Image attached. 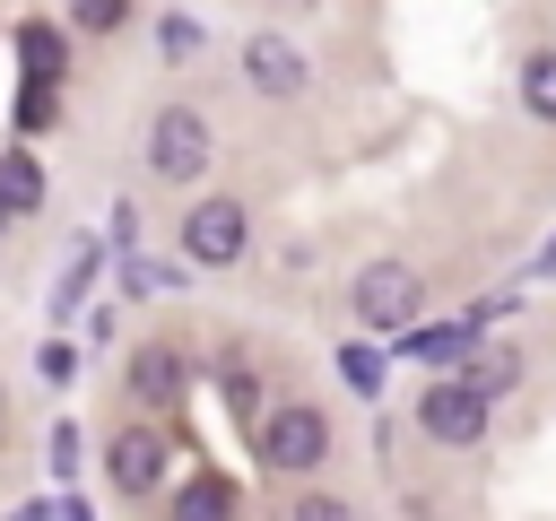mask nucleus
Returning <instances> with one entry per match:
<instances>
[{
  "label": "nucleus",
  "instance_id": "nucleus-18",
  "mask_svg": "<svg viewBox=\"0 0 556 521\" xmlns=\"http://www.w3.org/2000/svg\"><path fill=\"white\" fill-rule=\"evenodd\" d=\"M0 217H9V208H0Z\"/></svg>",
  "mask_w": 556,
  "mask_h": 521
},
{
  "label": "nucleus",
  "instance_id": "nucleus-14",
  "mask_svg": "<svg viewBox=\"0 0 556 521\" xmlns=\"http://www.w3.org/2000/svg\"><path fill=\"white\" fill-rule=\"evenodd\" d=\"M504 382H513V356H495V347H486V356L469 365V391H478V399H495Z\"/></svg>",
  "mask_w": 556,
  "mask_h": 521
},
{
  "label": "nucleus",
  "instance_id": "nucleus-8",
  "mask_svg": "<svg viewBox=\"0 0 556 521\" xmlns=\"http://www.w3.org/2000/svg\"><path fill=\"white\" fill-rule=\"evenodd\" d=\"M130 391H139L148 408H174V399H182V356H174V347H139V356H130Z\"/></svg>",
  "mask_w": 556,
  "mask_h": 521
},
{
  "label": "nucleus",
  "instance_id": "nucleus-1",
  "mask_svg": "<svg viewBox=\"0 0 556 521\" xmlns=\"http://www.w3.org/2000/svg\"><path fill=\"white\" fill-rule=\"evenodd\" d=\"M417 269L408 260H374L365 278H356V321L365 330H417Z\"/></svg>",
  "mask_w": 556,
  "mask_h": 521
},
{
  "label": "nucleus",
  "instance_id": "nucleus-10",
  "mask_svg": "<svg viewBox=\"0 0 556 521\" xmlns=\"http://www.w3.org/2000/svg\"><path fill=\"white\" fill-rule=\"evenodd\" d=\"M35 200H43V165L26 148H9L0 156V208H35Z\"/></svg>",
  "mask_w": 556,
  "mask_h": 521
},
{
  "label": "nucleus",
  "instance_id": "nucleus-5",
  "mask_svg": "<svg viewBox=\"0 0 556 521\" xmlns=\"http://www.w3.org/2000/svg\"><path fill=\"white\" fill-rule=\"evenodd\" d=\"M417 425H426L434 443H478V434H486V399H478L469 382H434V391L417 399Z\"/></svg>",
  "mask_w": 556,
  "mask_h": 521
},
{
  "label": "nucleus",
  "instance_id": "nucleus-9",
  "mask_svg": "<svg viewBox=\"0 0 556 521\" xmlns=\"http://www.w3.org/2000/svg\"><path fill=\"white\" fill-rule=\"evenodd\" d=\"M174 521H235V486L217 469H200L182 495H174Z\"/></svg>",
  "mask_w": 556,
  "mask_h": 521
},
{
  "label": "nucleus",
  "instance_id": "nucleus-13",
  "mask_svg": "<svg viewBox=\"0 0 556 521\" xmlns=\"http://www.w3.org/2000/svg\"><path fill=\"white\" fill-rule=\"evenodd\" d=\"M70 17H78L87 35H113V26L130 17V0H70Z\"/></svg>",
  "mask_w": 556,
  "mask_h": 521
},
{
  "label": "nucleus",
  "instance_id": "nucleus-12",
  "mask_svg": "<svg viewBox=\"0 0 556 521\" xmlns=\"http://www.w3.org/2000/svg\"><path fill=\"white\" fill-rule=\"evenodd\" d=\"M17 52H26L35 87H52V78H61V43H52V26H26V35H17Z\"/></svg>",
  "mask_w": 556,
  "mask_h": 521
},
{
  "label": "nucleus",
  "instance_id": "nucleus-3",
  "mask_svg": "<svg viewBox=\"0 0 556 521\" xmlns=\"http://www.w3.org/2000/svg\"><path fill=\"white\" fill-rule=\"evenodd\" d=\"M261 452H269V469H313L330 452V417L321 408H278L261 425Z\"/></svg>",
  "mask_w": 556,
  "mask_h": 521
},
{
  "label": "nucleus",
  "instance_id": "nucleus-7",
  "mask_svg": "<svg viewBox=\"0 0 556 521\" xmlns=\"http://www.w3.org/2000/svg\"><path fill=\"white\" fill-rule=\"evenodd\" d=\"M156 469H165V434H156V425H130V434L113 443V486H122V495H148Z\"/></svg>",
  "mask_w": 556,
  "mask_h": 521
},
{
  "label": "nucleus",
  "instance_id": "nucleus-11",
  "mask_svg": "<svg viewBox=\"0 0 556 521\" xmlns=\"http://www.w3.org/2000/svg\"><path fill=\"white\" fill-rule=\"evenodd\" d=\"M521 104H530L539 122H556V52H530V61H521Z\"/></svg>",
  "mask_w": 556,
  "mask_h": 521
},
{
  "label": "nucleus",
  "instance_id": "nucleus-17",
  "mask_svg": "<svg viewBox=\"0 0 556 521\" xmlns=\"http://www.w3.org/2000/svg\"><path fill=\"white\" fill-rule=\"evenodd\" d=\"M295 521H348L339 495H295Z\"/></svg>",
  "mask_w": 556,
  "mask_h": 521
},
{
  "label": "nucleus",
  "instance_id": "nucleus-6",
  "mask_svg": "<svg viewBox=\"0 0 556 521\" xmlns=\"http://www.w3.org/2000/svg\"><path fill=\"white\" fill-rule=\"evenodd\" d=\"M243 69H252L261 96H295V87H304V52L278 43V35H252V43H243Z\"/></svg>",
  "mask_w": 556,
  "mask_h": 521
},
{
  "label": "nucleus",
  "instance_id": "nucleus-15",
  "mask_svg": "<svg viewBox=\"0 0 556 521\" xmlns=\"http://www.w3.org/2000/svg\"><path fill=\"white\" fill-rule=\"evenodd\" d=\"M408 356H469L460 330H408Z\"/></svg>",
  "mask_w": 556,
  "mask_h": 521
},
{
  "label": "nucleus",
  "instance_id": "nucleus-4",
  "mask_svg": "<svg viewBox=\"0 0 556 521\" xmlns=\"http://www.w3.org/2000/svg\"><path fill=\"white\" fill-rule=\"evenodd\" d=\"M182 252H191L200 269H226V260L243 252V208H235V200H200V208L182 217Z\"/></svg>",
  "mask_w": 556,
  "mask_h": 521
},
{
  "label": "nucleus",
  "instance_id": "nucleus-2",
  "mask_svg": "<svg viewBox=\"0 0 556 521\" xmlns=\"http://www.w3.org/2000/svg\"><path fill=\"white\" fill-rule=\"evenodd\" d=\"M148 165H156L165 182H191V174L208 165V122H200L191 104H165L156 130H148Z\"/></svg>",
  "mask_w": 556,
  "mask_h": 521
},
{
  "label": "nucleus",
  "instance_id": "nucleus-16",
  "mask_svg": "<svg viewBox=\"0 0 556 521\" xmlns=\"http://www.w3.org/2000/svg\"><path fill=\"white\" fill-rule=\"evenodd\" d=\"M339 365H348V382H356V391H374V382H382V356H374V347H348Z\"/></svg>",
  "mask_w": 556,
  "mask_h": 521
}]
</instances>
